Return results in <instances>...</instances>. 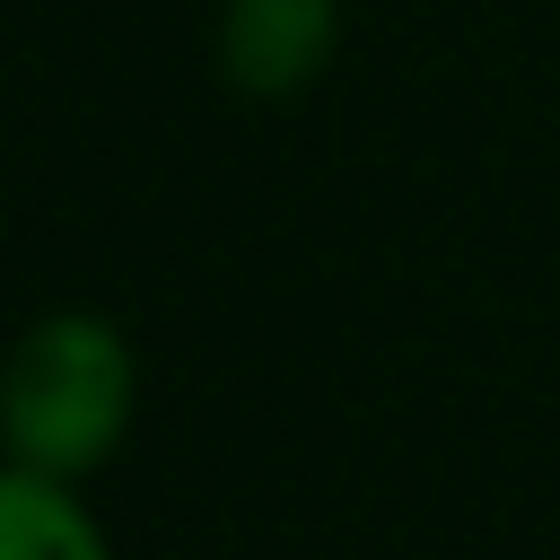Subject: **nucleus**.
Wrapping results in <instances>:
<instances>
[{
	"instance_id": "nucleus-1",
	"label": "nucleus",
	"mask_w": 560,
	"mask_h": 560,
	"mask_svg": "<svg viewBox=\"0 0 560 560\" xmlns=\"http://www.w3.org/2000/svg\"><path fill=\"white\" fill-rule=\"evenodd\" d=\"M140 420V350L96 306H44L0 350V455L52 481H96Z\"/></svg>"
},
{
	"instance_id": "nucleus-2",
	"label": "nucleus",
	"mask_w": 560,
	"mask_h": 560,
	"mask_svg": "<svg viewBox=\"0 0 560 560\" xmlns=\"http://www.w3.org/2000/svg\"><path fill=\"white\" fill-rule=\"evenodd\" d=\"M341 52V0H219L210 61L245 105L306 96Z\"/></svg>"
},
{
	"instance_id": "nucleus-3",
	"label": "nucleus",
	"mask_w": 560,
	"mask_h": 560,
	"mask_svg": "<svg viewBox=\"0 0 560 560\" xmlns=\"http://www.w3.org/2000/svg\"><path fill=\"white\" fill-rule=\"evenodd\" d=\"M0 560H114V542L79 481H52L0 455Z\"/></svg>"
}]
</instances>
